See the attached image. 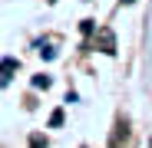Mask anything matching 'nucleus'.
Wrapping results in <instances>:
<instances>
[{
  "instance_id": "1",
  "label": "nucleus",
  "mask_w": 152,
  "mask_h": 148,
  "mask_svg": "<svg viewBox=\"0 0 152 148\" xmlns=\"http://www.w3.org/2000/svg\"><path fill=\"white\" fill-rule=\"evenodd\" d=\"M99 43H103V53H116V43H113V33L109 30L99 33Z\"/></svg>"
},
{
  "instance_id": "2",
  "label": "nucleus",
  "mask_w": 152,
  "mask_h": 148,
  "mask_svg": "<svg viewBox=\"0 0 152 148\" xmlns=\"http://www.w3.org/2000/svg\"><path fill=\"white\" fill-rule=\"evenodd\" d=\"M13 66H17V63H13V59H7V63H4V66H0V79H4V82H7V79H10V72H13Z\"/></svg>"
},
{
  "instance_id": "3",
  "label": "nucleus",
  "mask_w": 152,
  "mask_h": 148,
  "mask_svg": "<svg viewBox=\"0 0 152 148\" xmlns=\"http://www.w3.org/2000/svg\"><path fill=\"white\" fill-rule=\"evenodd\" d=\"M30 148H46V142H43L40 135H33V138H30Z\"/></svg>"
},
{
  "instance_id": "4",
  "label": "nucleus",
  "mask_w": 152,
  "mask_h": 148,
  "mask_svg": "<svg viewBox=\"0 0 152 148\" xmlns=\"http://www.w3.org/2000/svg\"><path fill=\"white\" fill-rule=\"evenodd\" d=\"M122 4H132V0H122Z\"/></svg>"
}]
</instances>
